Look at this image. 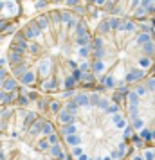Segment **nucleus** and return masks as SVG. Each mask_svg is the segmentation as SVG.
<instances>
[{
  "label": "nucleus",
  "instance_id": "1",
  "mask_svg": "<svg viewBox=\"0 0 155 160\" xmlns=\"http://www.w3.org/2000/svg\"><path fill=\"white\" fill-rule=\"evenodd\" d=\"M59 137L72 160H126L133 131L125 108L103 92H80L58 113Z\"/></svg>",
  "mask_w": 155,
  "mask_h": 160
},
{
  "label": "nucleus",
  "instance_id": "2",
  "mask_svg": "<svg viewBox=\"0 0 155 160\" xmlns=\"http://www.w3.org/2000/svg\"><path fill=\"white\" fill-rule=\"evenodd\" d=\"M155 67V34L144 22L105 18L92 38V74L101 88L130 90Z\"/></svg>",
  "mask_w": 155,
  "mask_h": 160
},
{
  "label": "nucleus",
  "instance_id": "3",
  "mask_svg": "<svg viewBox=\"0 0 155 160\" xmlns=\"http://www.w3.org/2000/svg\"><path fill=\"white\" fill-rule=\"evenodd\" d=\"M125 112L133 137L155 146V74L126 90Z\"/></svg>",
  "mask_w": 155,
  "mask_h": 160
},
{
  "label": "nucleus",
  "instance_id": "4",
  "mask_svg": "<svg viewBox=\"0 0 155 160\" xmlns=\"http://www.w3.org/2000/svg\"><path fill=\"white\" fill-rule=\"evenodd\" d=\"M90 9H101L116 18H132L142 22L155 15V0H89Z\"/></svg>",
  "mask_w": 155,
  "mask_h": 160
},
{
  "label": "nucleus",
  "instance_id": "5",
  "mask_svg": "<svg viewBox=\"0 0 155 160\" xmlns=\"http://www.w3.org/2000/svg\"><path fill=\"white\" fill-rule=\"evenodd\" d=\"M126 160H155V146H144L130 153Z\"/></svg>",
  "mask_w": 155,
  "mask_h": 160
},
{
  "label": "nucleus",
  "instance_id": "6",
  "mask_svg": "<svg viewBox=\"0 0 155 160\" xmlns=\"http://www.w3.org/2000/svg\"><path fill=\"white\" fill-rule=\"evenodd\" d=\"M40 34H42V31L36 27V23H34V22H29L22 29V36L25 38V40H36Z\"/></svg>",
  "mask_w": 155,
  "mask_h": 160
},
{
  "label": "nucleus",
  "instance_id": "7",
  "mask_svg": "<svg viewBox=\"0 0 155 160\" xmlns=\"http://www.w3.org/2000/svg\"><path fill=\"white\" fill-rule=\"evenodd\" d=\"M9 51H16V52H20V54H23L25 51H29V43H27V40L22 34H18L16 40L13 42V45L9 47Z\"/></svg>",
  "mask_w": 155,
  "mask_h": 160
},
{
  "label": "nucleus",
  "instance_id": "8",
  "mask_svg": "<svg viewBox=\"0 0 155 160\" xmlns=\"http://www.w3.org/2000/svg\"><path fill=\"white\" fill-rule=\"evenodd\" d=\"M2 90L8 92V94H13L15 90H18V83H16L15 78H8V79L2 83Z\"/></svg>",
  "mask_w": 155,
  "mask_h": 160
},
{
  "label": "nucleus",
  "instance_id": "9",
  "mask_svg": "<svg viewBox=\"0 0 155 160\" xmlns=\"http://www.w3.org/2000/svg\"><path fill=\"white\" fill-rule=\"evenodd\" d=\"M34 23H36V27L42 31V32H44V31H47V29H51V22H49V16H47V15L38 16L36 20H34Z\"/></svg>",
  "mask_w": 155,
  "mask_h": 160
},
{
  "label": "nucleus",
  "instance_id": "10",
  "mask_svg": "<svg viewBox=\"0 0 155 160\" xmlns=\"http://www.w3.org/2000/svg\"><path fill=\"white\" fill-rule=\"evenodd\" d=\"M59 88V83L56 79H45L42 81V90H45V92H54V90H58Z\"/></svg>",
  "mask_w": 155,
  "mask_h": 160
},
{
  "label": "nucleus",
  "instance_id": "11",
  "mask_svg": "<svg viewBox=\"0 0 155 160\" xmlns=\"http://www.w3.org/2000/svg\"><path fill=\"white\" fill-rule=\"evenodd\" d=\"M8 61L11 63V65H20V63H23V61H22V54H20V52H16V51H9Z\"/></svg>",
  "mask_w": 155,
  "mask_h": 160
},
{
  "label": "nucleus",
  "instance_id": "12",
  "mask_svg": "<svg viewBox=\"0 0 155 160\" xmlns=\"http://www.w3.org/2000/svg\"><path fill=\"white\" fill-rule=\"evenodd\" d=\"M16 99L15 92L13 94H8V92H4V90H0V104H11V102Z\"/></svg>",
  "mask_w": 155,
  "mask_h": 160
},
{
  "label": "nucleus",
  "instance_id": "13",
  "mask_svg": "<svg viewBox=\"0 0 155 160\" xmlns=\"http://www.w3.org/2000/svg\"><path fill=\"white\" fill-rule=\"evenodd\" d=\"M20 81H22L23 85H34V81H36V76H34L33 72H29V70H27V72H25L22 78H20Z\"/></svg>",
  "mask_w": 155,
  "mask_h": 160
},
{
  "label": "nucleus",
  "instance_id": "14",
  "mask_svg": "<svg viewBox=\"0 0 155 160\" xmlns=\"http://www.w3.org/2000/svg\"><path fill=\"white\" fill-rule=\"evenodd\" d=\"M25 72H27V65H25V63H20V65L13 67V74H15L16 78H22Z\"/></svg>",
  "mask_w": 155,
  "mask_h": 160
},
{
  "label": "nucleus",
  "instance_id": "15",
  "mask_svg": "<svg viewBox=\"0 0 155 160\" xmlns=\"http://www.w3.org/2000/svg\"><path fill=\"white\" fill-rule=\"evenodd\" d=\"M29 51L33 52V54H40V52H42V47H40V43L33 42V43L29 45Z\"/></svg>",
  "mask_w": 155,
  "mask_h": 160
},
{
  "label": "nucleus",
  "instance_id": "16",
  "mask_svg": "<svg viewBox=\"0 0 155 160\" xmlns=\"http://www.w3.org/2000/svg\"><path fill=\"white\" fill-rule=\"evenodd\" d=\"M16 101H18V104H20V106H27V104H29V97H27V95H20Z\"/></svg>",
  "mask_w": 155,
  "mask_h": 160
},
{
  "label": "nucleus",
  "instance_id": "17",
  "mask_svg": "<svg viewBox=\"0 0 155 160\" xmlns=\"http://www.w3.org/2000/svg\"><path fill=\"white\" fill-rule=\"evenodd\" d=\"M51 110L54 112V113H58V112H59L61 108H59V104H58L56 101H52V102H51Z\"/></svg>",
  "mask_w": 155,
  "mask_h": 160
},
{
  "label": "nucleus",
  "instance_id": "18",
  "mask_svg": "<svg viewBox=\"0 0 155 160\" xmlns=\"http://www.w3.org/2000/svg\"><path fill=\"white\" fill-rule=\"evenodd\" d=\"M8 27H9V23H8V22H0V31H2V32L8 29Z\"/></svg>",
  "mask_w": 155,
  "mask_h": 160
},
{
  "label": "nucleus",
  "instance_id": "19",
  "mask_svg": "<svg viewBox=\"0 0 155 160\" xmlns=\"http://www.w3.org/2000/svg\"><path fill=\"white\" fill-rule=\"evenodd\" d=\"M0 81H2V83L6 81V70H4V68H0Z\"/></svg>",
  "mask_w": 155,
  "mask_h": 160
},
{
  "label": "nucleus",
  "instance_id": "20",
  "mask_svg": "<svg viewBox=\"0 0 155 160\" xmlns=\"http://www.w3.org/2000/svg\"><path fill=\"white\" fill-rule=\"evenodd\" d=\"M45 6H47V2H45V0H38V4H36L38 9H40V8H45Z\"/></svg>",
  "mask_w": 155,
  "mask_h": 160
},
{
  "label": "nucleus",
  "instance_id": "21",
  "mask_svg": "<svg viewBox=\"0 0 155 160\" xmlns=\"http://www.w3.org/2000/svg\"><path fill=\"white\" fill-rule=\"evenodd\" d=\"M13 31H15V27H13V25H9L8 29L4 31V34H13Z\"/></svg>",
  "mask_w": 155,
  "mask_h": 160
},
{
  "label": "nucleus",
  "instance_id": "22",
  "mask_svg": "<svg viewBox=\"0 0 155 160\" xmlns=\"http://www.w3.org/2000/svg\"><path fill=\"white\" fill-rule=\"evenodd\" d=\"M38 106H40V110L45 108V101H44V99H38Z\"/></svg>",
  "mask_w": 155,
  "mask_h": 160
},
{
  "label": "nucleus",
  "instance_id": "23",
  "mask_svg": "<svg viewBox=\"0 0 155 160\" xmlns=\"http://www.w3.org/2000/svg\"><path fill=\"white\" fill-rule=\"evenodd\" d=\"M36 97H38L36 92H29V99H36Z\"/></svg>",
  "mask_w": 155,
  "mask_h": 160
},
{
  "label": "nucleus",
  "instance_id": "24",
  "mask_svg": "<svg viewBox=\"0 0 155 160\" xmlns=\"http://www.w3.org/2000/svg\"><path fill=\"white\" fill-rule=\"evenodd\" d=\"M67 4H69V6H76V4H78V0H67Z\"/></svg>",
  "mask_w": 155,
  "mask_h": 160
}]
</instances>
